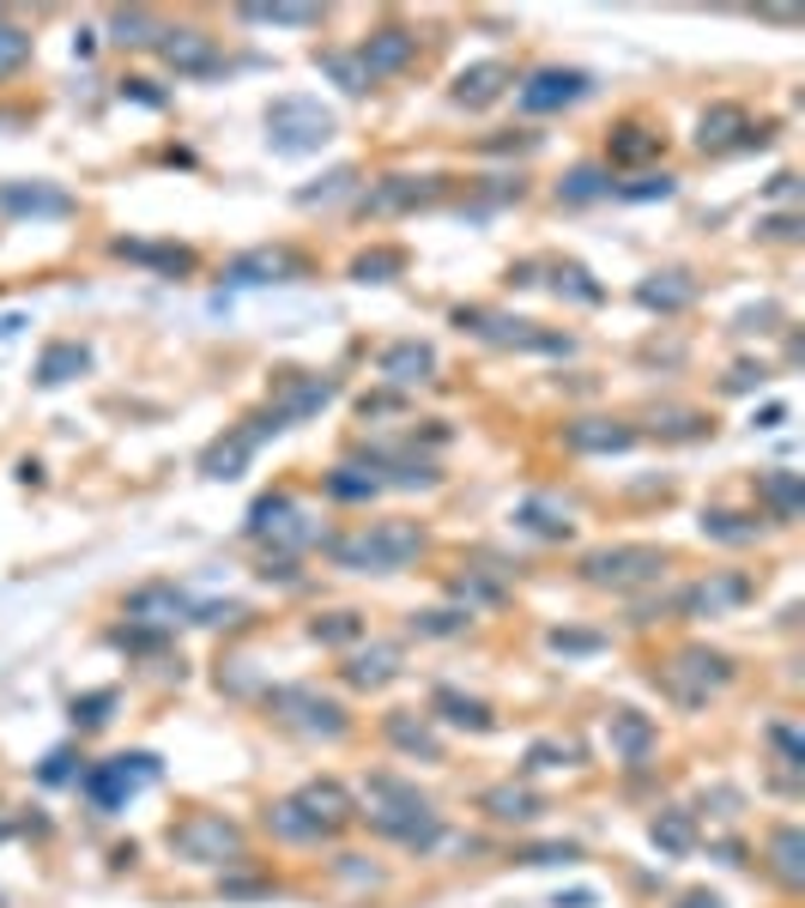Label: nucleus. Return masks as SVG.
<instances>
[{
    "label": "nucleus",
    "mask_w": 805,
    "mask_h": 908,
    "mask_svg": "<svg viewBox=\"0 0 805 908\" xmlns=\"http://www.w3.org/2000/svg\"><path fill=\"white\" fill-rule=\"evenodd\" d=\"M370 824L382 829V836L406 842V848H431V842L443 836V817L431 812V799H419L406 782H394V775H375L370 782Z\"/></svg>",
    "instance_id": "nucleus-1"
},
{
    "label": "nucleus",
    "mask_w": 805,
    "mask_h": 908,
    "mask_svg": "<svg viewBox=\"0 0 805 908\" xmlns=\"http://www.w3.org/2000/svg\"><path fill=\"white\" fill-rule=\"evenodd\" d=\"M424 551V534L412 522H375L352 539H333V564L345 569H400Z\"/></svg>",
    "instance_id": "nucleus-2"
},
{
    "label": "nucleus",
    "mask_w": 805,
    "mask_h": 908,
    "mask_svg": "<svg viewBox=\"0 0 805 908\" xmlns=\"http://www.w3.org/2000/svg\"><path fill=\"white\" fill-rule=\"evenodd\" d=\"M267 134L279 152H321L333 140V110H321V97H272L267 103Z\"/></svg>",
    "instance_id": "nucleus-3"
},
{
    "label": "nucleus",
    "mask_w": 805,
    "mask_h": 908,
    "mask_svg": "<svg viewBox=\"0 0 805 908\" xmlns=\"http://www.w3.org/2000/svg\"><path fill=\"white\" fill-rule=\"evenodd\" d=\"M733 679V660L715 654V648H684L679 660L667 667V691L679 697V703H709V691H721V684Z\"/></svg>",
    "instance_id": "nucleus-4"
},
{
    "label": "nucleus",
    "mask_w": 805,
    "mask_h": 908,
    "mask_svg": "<svg viewBox=\"0 0 805 908\" xmlns=\"http://www.w3.org/2000/svg\"><path fill=\"white\" fill-rule=\"evenodd\" d=\"M581 569L600 588H636V581H654L667 569V551H654V545H612V551H594Z\"/></svg>",
    "instance_id": "nucleus-5"
},
{
    "label": "nucleus",
    "mask_w": 805,
    "mask_h": 908,
    "mask_svg": "<svg viewBox=\"0 0 805 908\" xmlns=\"http://www.w3.org/2000/svg\"><path fill=\"white\" fill-rule=\"evenodd\" d=\"M171 842H176V854L182 860H200V866H218V860H237V848H242V836H237V824H225V817H188V824H176L171 829Z\"/></svg>",
    "instance_id": "nucleus-6"
},
{
    "label": "nucleus",
    "mask_w": 805,
    "mask_h": 908,
    "mask_svg": "<svg viewBox=\"0 0 805 908\" xmlns=\"http://www.w3.org/2000/svg\"><path fill=\"white\" fill-rule=\"evenodd\" d=\"M152 775H158V763H152V757H115V763H97V770L85 775V794H91V806L115 812L140 782H152Z\"/></svg>",
    "instance_id": "nucleus-7"
},
{
    "label": "nucleus",
    "mask_w": 805,
    "mask_h": 908,
    "mask_svg": "<svg viewBox=\"0 0 805 908\" xmlns=\"http://www.w3.org/2000/svg\"><path fill=\"white\" fill-rule=\"evenodd\" d=\"M594 91L588 73H576V68H545L534 73V80L522 85V110L527 115H551V110H564V103H581Z\"/></svg>",
    "instance_id": "nucleus-8"
},
{
    "label": "nucleus",
    "mask_w": 805,
    "mask_h": 908,
    "mask_svg": "<svg viewBox=\"0 0 805 908\" xmlns=\"http://www.w3.org/2000/svg\"><path fill=\"white\" fill-rule=\"evenodd\" d=\"M461 328L485 333V340H497V345H527V352H569V340H557V333H534V321L485 316V309H461Z\"/></svg>",
    "instance_id": "nucleus-9"
},
{
    "label": "nucleus",
    "mask_w": 805,
    "mask_h": 908,
    "mask_svg": "<svg viewBox=\"0 0 805 908\" xmlns=\"http://www.w3.org/2000/svg\"><path fill=\"white\" fill-rule=\"evenodd\" d=\"M272 709H279L285 721H297V726H309V733H345V709L340 703H328V697H316V691H272Z\"/></svg>",
    "instance_id": "nucleus-10"
},
{
    "label": "nucleus",
    "mask_w": 805,
    "mask_h": 908,
    "mask_svg": "<svg viewBox=\"0 0 805 908\" xmlns=\"http://www.w3.org/2000/svg\"><path fill=\"white\" fill-rule=\"evenodd\" d=\"M436 200V176H388L363 194V213L388 218V213H412V206H431Z\"/></svg>",
    "instance_id": "nucleus-11"
},
{
    "label": "nucleus",
    "mask_w": 805,
    "mask_h": 908,
    "mask_svg": "<svg viewBox=\"0 0 805 908\" xmlns=\"http://www.w3.org/2000/svg\"><path fill=\"white\" fill-rule=\"evenodd\" d=\"M230 285H272V279H303V255L291 249H249L225 267Z\"/></svg>",
    "instance_id": "nucleus-12"
},
{
    "label": "nucleus",
    "mask_w": 805,
    "mask_h": 908,
    "mask_svg": "<svg viewBox=\"0 0 805 908\" xmlns=\"http://www.w3.org/2000/svg\"><path fill=\"white\" fill-rule=\"evenodd\" d=\"M0 213H19V218H68L73 200L49 182H0Z\"/></svg>",
    "instance_id": "nucleus-13"
},
{
    "label": "nucleus",
    "mask_w": 805,
    "mask_h": 908,
    "mask_svg": "<svg viewBox=\"0 0 805 908\" xmlns=\"http://www.w3.org/2000/svg\"><path fill=\"white\" fill-rule=\"evenodd\" d=\"M412 55H419V37L412 31H375L358 49V68H363V80H382V73H400Z\"/></svg>",
    "instance_id": "nucleus-14"
},
{
    "label": "nucleus",
    "mask_w": 805,
    "mask_h": 908,
    "mask_svg": "<svg viewBox=\"0 0 805 908\" xmlns=\"http://www.w3.org/2000/svg\"><path fill=\"white\" fill-rule=\"evenodd\" d=\"M503 85H509V68H503V61H478V68H461V73H454V91H448V97L461 103V110H485V103L503 97Z\"/></svg>",
    "instance_id": "nucleus-15"
},
{
    "label": "nucleus",
    "mask_w": 805,
    "mask_h": 908,
    "mask_svg": "<svg viewBox=\"0 0 805 908\" xmlns=\"http://www.w3.org/2000/svg\"><path fill=\"white\" fill-rule=\"evenodd\" d=\"M164 61H171L176 73H194V80H200V73H218V68H225L206 31H164Z\"/></svg>",
    "instance_id": "nucleus-16"
},
{
    "label": "nucleus",
    "mask_w": 805,
    "mask_h": 908,
    "mask_svg": "<svg viewBox=\"0 0 805 908\" xmlns=\"http://www.w3.org/2000/svg\"><path fill=\"white\" fill-rule=\"evenodd\" d=\"M291 806L303 812L309 824H316V836H321V829H340L345 817H352V799H345V787H340V782H309L303 794L291 799Z\"/></svg>",
    "instance_id": "nucleus-17"
},
{
    "label": "nucleus",
    "mask_w": 805,
    "mask_h": 908,
    "mask_svg": "<svg viewBox=\"0 0 805 908\" xmlns=\"http://www.w3.org/2000/svg\"><path fill=\"white\" fill-rule=\"evenodd\" d=\"M328 400H333V382H328V375H303V382H291L279 400H272V419H267V424H272V431H285V424L309 419V412L328 406Z\"/></svg>",
    "instance_id": "nucleus-18"
},
{
    "label": "nucleus",
    "mask_w": 805,
    "mask_h": 908,
    "mask_svg": "<svg viewBox=\"0 0 805 908\" xmlns=\"http://www.w3.org/2000/svg\"><path fill=\"white\" fill-rule=\"evenodd\" d=\"M564 443L581 448V454H625L636 443V431H630V424H618V419H576L564 431Z\"/></svg>",
    "instance_id": "nucleus-19"
},
{
    "label": "nucleus",
    "mask_w": 805,
    "mask_h": 908,
    "mask_svg": "<svg viewBox=\"0 0 805 908\" xmlns=\"http://www.w3.org/2000/svg\"><path fill=\"white\" fill-rule=\"evenodd\" d=\"M733 134H745L739 146H763V140H770V127H751L745 110H733V103H721V110L703 115V152H709V146L726 152V146H733Z\"/></svg>",
    "instance_id": "nucleus-20"
},
{
    "label": "nucleus",
    "mask_w": 805,
    "mask_h": 908,
    "mask_svg": "<svg viewBox=\"0 0 805 908\" xmlns=\"http://www.w3.org/2000/svg\"><path fill=\"white\" fill-rule=\"evenodd\" d=\"M751 594V581L745 576H715V581H696L691 594H684V612L691 618H721L726 606H739Z\"/></svg>",
    "instance_id": "nucleus-21"
},
{
    "label": "nucleus",
    "mask_w": 805,
    "mask_h": 908,
    "mask_svg": "<svg viewBox=\"0 0 805 908\" xmlns=\"http://www.w3.org/2000/svg\"><path fill=\"white\" fill-rule=\"evenodd\" d=\"M188 612V594H176V588H140L134 600H127V618L134 625H176V618Z\"/></svg>",
    "instance_id": "nucleus-22"
},
{
    "label": "nucleus",
    "mask_w": 805,
    "mask_h": 908,
    "mask_svg": "<svg viewBox=\"0 0 805 908\" xmlns=\"http://www.w3.org/2000/svg\"><path fill=\"white\" fill-rule=\"evenodd\" d=\"M431 370H436V352H431V345H419V340H400V345H388V352H382V375H388V382H424Z\"/></svg>",
    "instance_id": "nucleus-23"
},
{
    "label": "nucleus",
    "mask_w": 805,
    "mask_h": 908,
    "mask_svg": "<svg viewBox=\"0 0 805 908\" xmlns=\"http://www.w3.org/2000/svg\"><path fill=\"white\" fill-rule=\"evenodd\" d=\"M606 733H612V751H618V757H630V763H642L648 745H654V726H648V715H636V709H618Z\"/></svg>",
    "instance_id": "nucleus-24"
},
{
    "label": "nucleus",
    "mask_w": 805,
    "mask_h": 908,
    "mask_svg": "<svg viewBox=\"0 0 805 908\" xmlns=\"http://www.w3.org/2000/svg\"><path fill=\"white\" fill-rule=\"evenodd\" d=\"M85 363H91V352H85L80 340H61V345H49V352H43V363H37V382H43V388H61V382H73Z\"/></svg>",
    "instance_id": "nucleus-25"
},
{
    "label": "nucleus",
    "mask_w": 805,
    "mask_h": 908,
    "mask_svg": "<svg viewBox=\"0 0 805 908\" xmlns=\"http://www.w3.org/2000/svg\"><path fill=\"white\" fill-rule=\"evenodd\" d=\"M636 297H642L648 309H660V316H672V309H684L696 297V285L684 279V272H654V279H648Z\"/></svg>",
    "instance_id": "nucleus-26"
},
{
    "label": "nucleus",
    "mask_w": 805,
    "mask_h": 908,
    "mask_svg": "<svg viewBox=\"0 0 805 908\" xmlns=\"http://www.w3.org/2000/svg\"><path fill=\"white\" fill-rule=\"evenodd\" d=\"M255 443H261V431H242V436H230V443L206 448V473H213V478H237V466L255 454Z\"/></svg>",
    "instance_id": "nucleus-27"
},
{
    "label": "nucleus",
    "mask_w": 805,
    "mask_h": 908,
    "mask_svg": "<svg viewBox=\"0 0 805 908\" xmlns=\"http://www.w3.org/2000/svg\"><path fill=\"white\" fill-rule=\"evenodd\" d=\"M431 703L443 709V721H454V726H473V733H485V726H491V709L473 703V697H461V691H448V684L431 697Z\"/></svg>",
    "instance_id": "nucleus-28"
},
{
    "label": "nucleus",
    "mask_w": 805,
    "mask_h": 908,
    "mask_svg": "<svg viewBox=\"0 0 805 908\" xmlns=\"http://www.w3.org/2000/svg\"><path fill=\"white\" fill-rule=\"evenodd\" d=\"M763 503H770L775 522H794L799 515V473H763Z\"/></svg>",
    "instance_id": "nucleus-29"
},
{
    "label": "nucleus",
    "mask_w": 805,
    "mask_h": 908,
    "mask_svg": "<svg viewBox=\"0 0 805 908\" xmlns=\"http://www.w3.org/2000/svg\"><path fill=\"white\" fill-rule=\"evenodd\" d=\"M122 255L127 261H146V267H158V272H194V255L188 249H171V243H122Z\"/></svg>",
    "instance_id": "nucleus-30"
},
{
    "label": "nucleus",
    "mask_w": 805,
    "mask_h": 908,
    "mask_svg": "<svg viewBox=\"0 0 805 908\" xmlns=\"http://www.w3.org/2000/svg\"><path fill=\"white\" fill-rule=\"evenodd\" d=\"M485 806H491V817H503V824H527V817L539 812V799L527 794V787H491Z\"/></svg>",
    "instance_id": "nucleus-31"
},
{
    "label": "nucleus",
    "mask_w": 805,
    "mask_h": 908,
    "mask_svg": "<svg viewBox=\"0 0 805 908\" xmlns=\"http://www.w3.org/2000/svg\"><path fill=\"white\" fill-rule=\"evenodd\" d=\"M394 272H406V249H370L352 261V279H363V285H382Z\"/></svg>",
    "instance_id": "nucleus-32"
},
{
    "label": "nucleus",
    "mask_w": 805,
    "mask_h": 908,
    "mask_svg": "<svg viewBox=\"0 0 805 908\" xmlns=\"http://www.w3.org/2000/svg\"><path fill=\"white\" fill-rule=\"evenodd\" d=\"M388 739H394L400 751H419V757H436L431 726H424V721H412V715H388Z\"/></svg>",
    "instance_id": "nucleus-33"
},
{
    "label": "nucleus",
    "mask_w": 805,
    "mask_h": 908,
    "mask_svg": "<svg viewBox=\"0 0 805 908\" xmlns=\"http://www.w3.org/2000/svg\"><path fill=\"white\" fill-rule=\"evenodd\" d=\"M660 152V134H648V127H625V134L612 140V164H642Z\"/></svg>",
    "instance_id": "nucleus-34"
},
{
    "label": "nucleus",
    "mask_w": 805,
    "mask_h": 908,
    "mask_svg": "<svg viewBox=\"0 0 805 908\" xmlns=\"http://www.w3.org/2000/svg\"><path fill=\"white\" fill-rule=\"evenodd\" d=\"M770 848H775V873H782L787 885H799V878H805V866H799V829H794V824H787V829H775V842H770Z\"/></svg>",
    "instance_id": "nucleus-35"
},
{
    "label": "nucleus",
    "mask_w": 805,
    "mask_h": 908,
    "mask_svg": "<svg viewBox=\"0 0 805 908\" xmlns=\"http://www.w3.org/2000/svg\"><path fill=\"white\" fill-rule=\"evenodd\" d=\"M24 61H31V37H24L19 24L0 19V80H7V73H19Z\"/></svg>",
    "instance_id": "nucleus-36"
},
{
    "label": "nucleus",
    "mask_w": 805,
    "mask_h": 908,
    "mask_svg": "<svg viewBox=\"0 0 805 908\" xmlns=\"http://www.w3.org/2000/svg\"><path fill=\"white\" fill-rule=\"evenodd\" d=\"M654 842L667 854H684V848H691V817H684V812H660L654 817Z\"/></svg>",
    "instance_id": "nucleus-37"
},
{
    "label": "nucleus",
    "mask_w": 805,
    "mask_h": 908,
    "mask_svg": "<svg viewBox=\"0 0 805 908\" xmlns=\"http://www.w3.org/2000/svg\"><path fill=\"white\" fill-rule=\"evenodd\" d=\"M255 24H321V7H242Z\"/></svg>",
    "instance_id": "nucleus-38"
},
{
    "label": "nucleus",
    "mask_w": 805,
    "mask_h": 908,
    "mask_svg": "<svg viewBox=\"0 0 805 908\" xmlns=\"http://www.w3.org/2000/svg\"><path fill=\"white\" fill-rule=\"evenodd\" d=\"M600 194H612V182H606V171H594V164L569 171V182H564V200H600Z\"/></svg>",
    "instance_id": "nucleus-39"
},
{
    "label": "nucleus",
    "mask_w": 805,
    "mask_h": 908,
    "mask_svg": "<svg viewBox=\"0 0 805 908\" xmlns=\"http://www.w3.org/2000/svg\"><path fill=\"white\" fill-rule=\"evenodd\" d=\"M352 679H358V684H388V679H394V648L358 654V660H352Z\"/></svg>",
    "instance_id": "nucleus-40"
},
{
    "label": "nucleus",
    "mask_w": 805,
    "mask_h": 908,
    "mask_svg": "<svg viewBox=\"0 0 805 908\" xmlns=\"http://www.w3.org/2000/svg\"><path fill=\"white\" fill-rule=\"evenodd\" d=\"M115 37L122 43H152V37H164V24L152 12H115Z\"/></svg>",
    "instance_id": "nucleus-41"
},
{
    "label": "nucleus",
    "mask_w": 805,
    "mask_h": 908,
    "mask_svg": "<svg viewBox=\"0 0 805 908\" xmlns=\"http://www.w3.org/2000/svg\"><path fill=\"white\" fill-rule=\"evenodd\" d=\"M328 497H345V503H358V497H375V478H363L358 466H340V473L328 478Z\"/></svg>",
    "instance_id": "nucleus-42"
},
{
    "label": "nucleus",
    "mask_w": 805,
    "mask_h": 908,
    "mask_svg": "<svg viewBox=\"0 0 805 908\" xmlns=\"http://www.w3.org/2000/svg\"><path fill=\"white\" fill-rule=\"evenodd\" d=\"M316 61L340 80V91H363V85H370V80H363V68H358V55H333V49H328V55H316Z\"/></svg>",
    "instance_id": "nucleus-43"
},
{
    "label": "nucleus",
    "mask_w": 805,
    "mask_h": 908,
    "mask_svg": "<svg viewBox=\"0 0 805 908\" xmlns=\"http://www.w3.org/2000/svg\"><path fill=\"white\" fill-rule=\"evenodd\" d=\"M522 522L534 527V534H551V539H564V534H569V522H557V509H545V503H527Z\"/></svg>",
    "instance_id": "nucleus-44"
},
{
    "label": "nucleus",
    "mask_w": 805,
    "mask_h": 908,
    "mask_svg": "<svg viewBox=\"0 0 805 908\" xmlns=\"http://www.w3.org/2000/svg\"><path fill=\"white\" fill-rule=\"evenodd\" d=\"M581 279H588L581 267H557V291L581 297V303H600V285H581Z\"/></svg>",
    "instance_id": "nucleus-45"
},
{
    "label": "nucleus",
    "mask_w": 805,
    "mask_h": 908,
    "mask_svg": "<svg viewBox=\"0 0 805 908\" xmlns=\"http://www.w3.org/2000/svg\"><path fill=\"white\" fill-rule=\"evenodd\" d=\"M352 182H358V171H333L328 182H321V188H303V194H297V200H303V206H316V200H333V194H345V188H352Z\"/></svg>",
    "instance_id": "nucleus-46"
},
{
    "label": "nucleus",
    "mask_w": 805,
    "mask_h": 908,
    "mask_svg": "<svg viewBox=\"0 0 805 908\" xmlns=\"http://www.w3.org/2000/svg\"><path fill=\"white\" fill-rule=\"evenodd\" d=\"M551 648H557V654H594V648H600V636H588V630H551Z\"/></svg>",
    "instance_id": "nucleus-47"
},
{
    "label": "nucleus",
    "mask_w": 805,
    "mask_h": 908,
    "mask_svg": "<svg viewBox=\"0 0 805 908\" xmlns=\"http://www.w3.org/2000/svg\"><path fill=\"white\" fill-rule=\"evenodd\" d=\"M625 200H667L672 194V176H642V182H630V188H618Z\"/></svg>",
    "instance_id": "nucleus-48"
},
{
    "label": "nucleus",
    "mask_w": 805,
    "mask_h": 908,
    "mask_svg": "<svg viewBox=\"0 0 805 908\" xmlns=\"http://www.w3.org/2000/svg\"><path fill=\"white\" fill-rule=\"evenodd\" d=\"M703 534H715V539H757V527H739V515H703Z\"/></svg>",
    "instance_id": "nucleus-49"
},
{
    "label": "nucleus",
    "mask_w": 805,
    "mask_h": 908,
    "mask_svg": "<svg viewBox=\"0 0 805 908\" xmlns=\"http://www.w3.org/2000/svg\"><path fill=\"white\" fill-rule=\"evenodd\" d=\"M272 824H279V829H285V836H316V824H309V817H303V812H297V806H291V799H285V806H272Z\"/></svg>",
    "instance_id": "nucleus-50"
},
{
    "label": "nucleus",
    "mask_w": 805,
    "mask_h": 908,
    "mask_svg": "<svg viewBox=\"0 0 805 908\" xmlns=\"http://www.w3.org/2000/svg\"><path fill=\"white\" fill-rule=\"evenodd\" d=\"M770 745L782 751V770H799V733L794 726H770Z\"/></svg>",
    "instance_id": "nucleus-51"
},
{
    "label": "nucleus",
    "mask_w": 805,
    "mask_h": 908,
    "mask_svg": "<svg viewBox=\"0 0 805 908\" xmlns=\"http://www.w3.org/2000/svg\"><path fill=\"white\" fill-rule=\"evenodd\" d=\"M569 757H576V745H534V751H527V763H534V770H564Z\"/></svg>",
    "instance_id": "nucleus-52"
},
{
    "label": "nucleus",
    "mask_w": 805,
    "mask_h": 908,
    "mask_svg": "<svg viewBox=\"0 0 805 908\" xmlns=\"http://www.w3.org/2000/svg\"><path fill=\"white\" fill-rule=\"evenodd\" d=\"M316 636H321V642H352V636H358V618H328V625H316Z\"/></svg>",
    "instance_id": "nucleus-53"
},
{
    "label": "nucleus",
    "mask_w": 805,
    "mask_h": 908,
    "mask_svg": "<svg viewBox=\"0 0 805 908\" xmlns=\"http://www.w3.org/2000/svg\"><path fill=\"white\" fill-rule=\"evenodd\" d=\"M110 703H115V697H110V691H97V697H85V703L73 709V715H80L85 726H103V721H110V715H103V709H110Z\"/></svg>",
    "instance_id": "nucleus-54"
},
{
    "label": "nucleus",
    "mask_w": 805,
    "mask_h": 908,
    "mask_svg": "<svg viewBox=\"0 0 805 908\" xmlns=\"http://www.w3.org/2000/svg\"><path fill=\"white\" fill-rule=\"evenodd\" d=\"M684 908H721V897H703V890H696V897H684Z\"/></svg>",
    "instance_id": "nucleus-55"
}]
</instances>
